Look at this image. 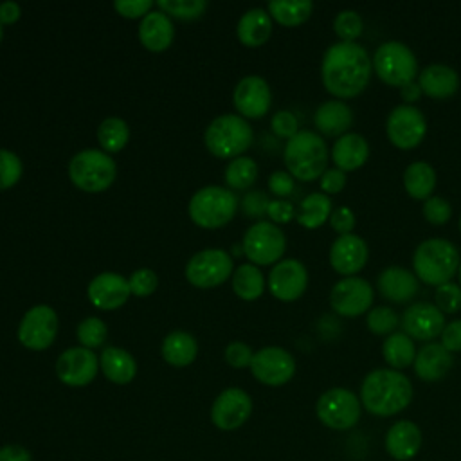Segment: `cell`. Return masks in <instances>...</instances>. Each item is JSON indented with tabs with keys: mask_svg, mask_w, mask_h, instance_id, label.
I'll list each match as a JSON object with an SVG mask.
<instances>
[{
	"mask_svg": "<svg viewBox=\"0 0 461 461\" xmlns=\"http://www.w3.org/2000/svg\"><path fill=\"white\" fill-rule=\"evenodd\" d=\"M267 216L270 218L272 223H288L292 218H295V209L288 200L276 198L270 200L267 207Z\"/></svg>",
	"mask_w": 461,
	"mask_h": 461,
	"instance_id": "cell-53",
	"label": "cell"
},
{
	"mask_svg": "<svg viewBox=\"0 0 461 461\" xmlns=\"http://www.w3.org/2000/svg\"><path fill=\"white\" fill-rule=\"evenodd\" d=\"M22 14V7L18 2L13 0H5L0 4V23H14Z\"/></svg>",
	"mask_w": 461,
	"mask_h": 461,
	"instance_id": "cell-58",
	"label": "cell"
},
{
	"mask_svg": "<svg viewBox=\"0 0 461 461\" xmlns=\"http://www.w3.org/2000/svg\"><path fill=\"white\" fill-rule=\"evenodd\" d=\"M371 74L373 58L357 41L331 43L322 54V85L339 99L358 95L367 86Z\"/></svg>",
	"mask_w": 461,
	"mask_h": 461,
	"instance_id": "cell-1",
	"label": "cell"
},
{
	"mask_svg": "<svg viewBox=\"0 0 461 461\" xmlns=\"http://www.w3.org/2000/svg\"><path fill=\"white\" fill-rule=\"evenodd\" d=\"M232 104L245 119L263 117L272 104V92L261 76L241 77L232 92Z\"/></svg>",
	"mask_w": 461,
	"mask_h": 461,
	"instance_id": "cell-19",
	"label": "cell"
},
{
	"mask_svg": "<svg viewBox=\"0 0 461 461\" xmlns=\"http://www.w3.org/2000/svg\"><path fill=\"white\" fill-rule=\"evenodd\" d=\"M326 140L312 130H299L286 140L283 149V160L288 173L303 182L319 178L328 166Z\"/></svg>",
	"mask_w": 461,
	"mask_h": 461,
	"instance_id": "cell-3",
	"label": "cell"
},
{
	"mask_svg": "<svg viewBox=\"0 0 461 461\" xmlns=\"http://www.w3.org/2000/svg\"><path fill=\"white\" fill-rule=\"evenodd\" d=\"M454 357L447 351L441 342H427L421 346L414 358V373L425 382L441 380L452 367Z\"/></svg>",
	"mask_w": 461,
	"mask_h": 461,
	"instance_id": "cell-26",
	"label": "cell"
},
{
	"mask_svg": "<svg viewBox=\"0 0 461 461\" xmlns=\"http://www.w3.org/2000/svg\"><path fill=\"white\" fill-rule=\"evenodd\" d=\"M267 11L277 23L295 27L310 18L313 4L310 0H270Z\"/></svg>",
	"mask_w": 461,
	"mask_h": 461,
	"instance_id": "cell-37",
	"label": "cell"
},
{
	"mask_svg": "<svg viewBox=\"0 0 461 461\" xmlns=\"http://www.w3.org/2000/svg\"><path fill=\"white\" fill-rule=\"evenodd\" d=\"M23 173V164L22 158L11 151L0 148V191H5L18 184Z\"/></svg>",
	"mask_w": 461,
	"mask_h": 461,
	"instance_id": "cell-43",
	"label": "cell"
},
{
	"mask_svg": "<svg viewBox=\"0 0 461 461\" xmlns=\"http://www.w3.org/2000/svg\"><path fill=\"white\" fill-rule=\"evenodd\" d=\"M117 175L115 160L110 153L95 148H86L72 155L68 162L70 182L86 193L106 191Z\"/></svg>",
	"mask_w": 461,
	"mask_h": 461,
	"instance_id": "cell-7",
	"label": "cell"
},
{
	"mask_svg": "<svg viewBox=\"0 0 461 461\" xmlns=\"http://www.w3.org/2000/svg\"><path fill=\"white\" fill-rule=\"evenodd\" d=\"M333 29L340 41H355L364 31V22L357 11L342 9L333 20Z\"/></svg>",
	"mask_w": 461,
	"mask_h": 461,
	"instance_id": "cell-42",
	"label": "cell"
},
{
	"mask_svg": "<svg viewBox=\"0 0 461 461\" xmlns=\"http://www.w3.org/2000/svg\"><path fill=\"white\" fill-rule=\"evenodd\" d=\"M434 304L443 313H456L461 310V286L457 283H443L434 292Z\"/></svg>",
	"mask_w": 461,
	"mask_h": 461,
	"instance_id": "cell-45",
	"label": "cell"
},
{
	"mask_svg": "<svg viewBox=\"0 0 461 461\" xmlns=\"http://www.w3.org/2000/svg\"><path fill=\"white\" fill-rule=\"evenodd\" d=\"M99 369V358L95 353L83 346H74L59 353L56 360V375L68 387L88 385Z\"/></svg>",
	"mask_w": 461,
	"mask_h": 461,
	"instance_id": "cell-16",
	"label": "cell"
},
{
	"mask_svg": "<svg viewBox=\"0 0 461 461\" xmlns=\"http://www.w3.org/2000/svg\"><path fill=\"white\" fill-rule=\"evenodd\" d=\"M421 447V430L411 420H400L389 427L385 434V450L398 461H407L418 454Z\"/></svg>",
	"mask_w": 461,
	"mask_h": 461,
	"instance_id": "cell-25",
	"label": "cell"
},
{
	"mask_svg": "<svg viewBox=\"0 0 461 461\" xmlns=\"http://www.w3.org/2000/svg\"><path fill=\"white\" fill-rule=\"evenodd\" d=\"M270 34L272 16L263 7L247 9L236 23V36L245 47H259L267 43Z\"/></svg>",
	"mask_w": 461,
	"mask_h": 461,
	"instance_id": "cell-29",
	"label": "cell"
},
{
	"mask_svg": "<svg viewBox=\"0 0 461 461\" xmlns=\"http://www.w3.org/2000/svg\"><path fill=\"white\" fill-rule=\"evenodd\" d=\"M238 209V198L232 189L209 184L193 193L187 203L189 218L203 229H218L232 220Z\"/></svg>",
	"mask_w": 461,
	"mask_h": 461,
	"instance_id": "cell-6",
	"label": "cell"
},
{
	"mask_svg": "<svg viewBox=\"0 0 461 461\" xmlns=\"http://www.w3.org/2000/svg\"><path fill=\"white\" fill-rule=\"evenodd\" d=\"M441 346L454 353V351H461V319L450 321L448 324H445L443 331H441Z\"/></svg>",
	"mask_w": 461,
	"mask_h": 461,
	"instance_id": "cell-55",
	"label": "cell"
},
{
	"mask_svg": "<svg viewBox=\"0 0 461 461\" xmlns=\"http://www.w3.org/2000/svg\"><path fill=\"white\" fill-rule=\"evenodd\" d=\"M270 203V198L263 191H249L241 198V211L249 218H261L267 214V207Z\"/></svg>",
	"mask_w": 461,
	"mask_h": 461,
	"instance_id": "cell-50",
	"label": "cell"
},
{
	"mask_svg": "<svg viewBox=\"0 0 461 461\" xmlns=\"http://www.w3.org/2000/svg\"><path fill=\"white\" fill-rule=\"evenodd\" d=\"M445 324V313L434 303L427 301L409 304L402 315L403 333L418 340L436 339L441 335Z\"/></svg>",
	"mask_w": 461,
	"mask_h": 461,
	"instance_id": "cell-20",
	"label": "cell"
},
{
	"mask_svg": "<svg viewBox=\"0 0 461 461\" xmlns=\"http://www.w3.org/2000/svg\"><path fill=\"white\" fill-rule=\"evenodd\" d=\"M457 276H459V286H461V265H459V268H457Z\"/></svg>",
	"mask_w": 461,
	"mask_h": 461,
	"instance_id": "cell-60",
	"label": "cell"
},
{
	"mask_svg": "<svg viewBox=\"0 0 461 461\" xmlns=\"http://www.w3.org/2000/svg\"><path fill=\"white\" fill-rule=\"evenodd\" d=\"M418 85L429 97L447 99L457 92L459 74L445 63H432L418 74Z\"/></svg>",
	"mask_w": 461,
	"mask_h": 461,
	"instance_id": "cell-27",
	"label": "cell"
},
{
	"mask_svg": "<svg viewBox=\"0 0 461 461\" xmlns=\"http://www.w3.org/2000/svg\"><path fill=\"white\" fill-rule=\"evenodd\" d=\"M234 272L232 256L223 249H203L185 263V279L196 288H214Z\"/></svg>",
	"mask_w": 461,
	"mask_h": 461,
	"instance_id": "cell-10",
	"label": "cell"
},
{
	"mask_svg": "<svg viewBox=\"0 0 461 461\" xmlns=\"http://www.w3.org/2000/svg\"><path fill=\"white\" fill-rule=\"evenodd\" d=\"M86 295L97 310H115L128 301L131 292L128 279L121 274L101 272L88 283Z\"/></svg>",
	"mask_w": 461,
	"mask_h": 461,
	"instance_id": "cell-21",
	"label": "cell"
},
{
	"mask_svg": "<svg viewBox=\"0 0 461 461\" xmlns=\"http://www.w3.org/2000/svg\"><path fill=\"white\" fill-rule=\"evenodd\" d=\"M313 122L321 133L328 137H340L348 133L346 130L353 124V110L346 101L330 99L317 106Z\"/></svg>",
	"mask_w": 461,
	"mask_h": 461,
	"instance_id": "cell-28",
	"label": "cell"
},
{
	"mask_svg": "<svg viewBox=\"0 0 461 461\" xmlns=\"http://www.w3.org/2000/svg\"><path fill=\"white\" fill-rule=\"evenodd\" d=\"M2 38H4V29H2V23H0V41H2Z\"/></svg>",
	"mask_w": 461,
	"mask_h": 461,
	"instance_id": "cell-61",
	"label": "cell"
},
{
	"mask_svg": "<svg viewBox=\"0 0 461 461\" xmlns=\"http://www.w3.org/2000/svg\"><path fill=\"white\" fill-rule=\"evenodd\" d=\"M267 283L276 299L290 303L304 294L308 286V270L299 259H281L268 272Z\"/></svg>",
	"mask_w": 461,
	"mask_h": 461,
	"instance_id": "cell-18",
	"label": "cell"
},
{
	"mask_svg": "<svg viewBox=\"0 0 461 461\" xmlns=\"http://www.w3.org/2000/svg\"><path fill=\"white\" fill-rule=\"evenodd\" d=\"M459 229H461V218H459Z\"/></svg>",
	"mask_w": 461,
	"mask_h": 461,
	"instance_id": "cell-62",
	"label": "cell"
},
{
	"mask_svg": "<svg viewBox=\"0 0 461 461\" xmlns=\"http://www.w3.org/2000/svg\"><path fill=\"white\" fill-rule=\"evenodd\" d=\"M331 211V200L326 193H310L301 200L295 220L306 229H317L330 220Z\"/></svg>",
	"mask_w": 461,
	"mask_h": 461,
	"instance_id": "cell-36",
	"label": "cell"
},
{
	"mask_svg": "<svg viewBox=\"0 0 461 461\" xmlns=\"http://www.w3.org/2000/svg\"><path fill=\"white\" fill-rule=\"evenodd\" d=\"M243 254L254 265H276L286 249L285 232L272 221L258 220L243 234Z\"/></svg>",
	"mask_w": 461,
	"mask_h": 461,
	"instance_id": "cell-9",
	"label": "cell"
},
{
	"mask_svg": "<svg viewBox=\"0 0 461 461\" xmlns=\"http://www.w3.org/2000/svg\"><path fill=\"white\" fill-rule=\"evenodd\" d=\"M106 335H108V328L104 321H101L99 317H85L76 328V337L79 344L92 351L104 344Z\"/></svg>",
	"mask_w": 461,
	"mask_h": 461,
	"instance_id": "cell-40",
	"label": "cell"
},
{
	"mask_svg": "<svg viewBox=\"0 0 461 461\" xmlns=\"http://www.w3.org/2000/svg\"><path fill=\"white\" fill-rule=\"evenodd\" d=\"M416 353L418 351H416L414 340L403 331H394V333L387 335L384 340V346H382L384 360L396 371L414 364Z\"/></svg>",
	"mask_w": 461,
	"mask_h": 461,
	"instance_id": "cell-35",
	"label": "cell"
},
{
	"mask_svg": "<svg viewBox=\"0 0 461 461\" xmlns=\"http://www.w3.org/2000/svg\"><path fill=\"white\" fill-rule=\"evenodd\" d=\"M367 157H369V144L360 133H355V131H348L340 135L331 148V158L335 166L342 171L358 169L362 164H366Z\"/></svg>",
	"mask_w": 461,
	"mask_h": 461,
	"instance_id": "cell-30",
	"label": "cell"
},
{
	"mask_svg": "<svg viewBox=\"0 0 461 461\" xmlns=\"http://www.w3.org/2000/svg\"><path fill=\"white\" fill-rule=\"evenodd\" d=\"M139 41L151 52L166 50L175 38V25L171 16H167L164 11H149L144 18H140L139 29H137Z\"/></svg>",
	"mask_w": 461,
	"mask_h": 461,
	"instance_id": "cell-23",
	"label": "cell"
},
{
	"mask_svg": "<svg viewBox=\"0 0 461 461\" xmlns=\"http://www.w3.org/2000/svg\"><path fill=\"white\" fill-rule=\"evenodd\" d=\"M461 265L459 250L445 238H429L421 241L412 254L414 276L427 285L439 286L448 283Z\"/></svg>",
	"mask_w": 461,
	"mask_h": 461,
	"instance_id": "cell-4",
	"label": "cell"
},
{
	"mask_svg": "<svg viewBox=\"0 0 461 461\" xmlns=\"http://www.w3.org/2000/svg\"><path fill=\"white\" fill-rule=\"evenodd\" d=\"M223 178L230 189H238V191L249 189L258 178V164L254 158L245 155L230 158L229 164L225 166Z\"/></svg>",
	"mask_w": 461,
	"mask_h": 461,
	"instance_id": "cell-39",
	"label": "cell"
},
{
	"mask_svg": "<svg viewBox=\"0 0 461 461\" xmlns=\"http://www.w3.org/2000/svg\"><path fill=\"white\" fill-rule=\"evenodd\" d=\"M0 461H32V457L22 445H5L0 448Z\"/></svg>",
	"mask_w": 461,
	"mask_h": 461,
	"instance_id": "cell-57",
	"label": "cell"
},
{
	"mask_svg": "<svg viewBox=\"0 0 461 461\" xmlns=\"http://www.w3.org/2000/svg\"><path fill=\"white\" fill-rule=\"evenodd\" d=\"M373 68L384 83L402 88L418 76V59L405 43L389 40L376 47Z\"/></svg>",
	"mask_w": 461,
	"mask_h": 461,
	"instance_id": "cell-8",
	"label": "cell"
},
{
	"mask_svg": "<svg viewBox=\"0 0 461 461\" xmlns=\"http://www.w3.org/2000/svg\"><path fill=\"white\" fill-rule=\"evenodd\" d=\"M346 171L339 167H330L321 175V187L326 194H335L344 189L346 185Z\"/></svg>",
	"mask_w": 461,
	"mask_h": 461,
	"instance_id": "cell-54",
	"label": "cell"
},
{
	"mask_svg": "<svg viewBox=\"0 0 461 461\" xmlns=\"http://www.w3.org/2000/svg\"><path fill=\"white\" fill-rule=\"evenodd\" d=\"M268 189L277 196H288L294 191V176L288 171H272L268 176Z\"/></svg>",
	"mask_w": 461,
	"mask_h": 461,
	"instance_id": "cell-56",
	"label": "cell"
},
{
	"mask_svg": "<svg viewBox=\"0 0 461 461\" xmlns=\"http://www.w3.org/2000/svg\"><path fill=\"white\" fill-rule=\"evenodd\" d=\"M373 286L358 276L339 279L330 292L331 308L342 317H357L371 308Z\"/></svg>",
	"mask_w": 461,
	"mask_h": 461,
	"instance_id": "cell-15",
	"label": "cell"
},
{
	"mask_svg": "<svg viewBox=\"0 0 461 461\" xmlns=\"http://www.w3.org/2000/svg\"><path fill=\"white\" fill-rule=\"evenodd\" d=\"M252 414V398L241 387L223 389L211 407V421L220 430L240 429Z\"/></svg>",
	"mask_w": 461,
	"mask_h": 461,
	"instance_id": "cell-17",
	"label": "cell"
},
{
	"mask_svg": "<svg viewBox=\"0 0 461 461\" xmlns=\"http://www.w3.org/2000/svg\"><path fill=\"white\" fill-rule=\"evenodd\" d=\"M366 322H367L369 331H373L376 335H391V333H394V328L398 326L400 317L389 306H375L373 310H369Z\"/></svg>",
	"mask_w": 461,
	"mask_h": 461,
	"instance_id": "cell-44",
	"label": "cell"
},
{
	"mask_svg": "<svg viewBox=\"0 0 461 461\" xmlns=\"http://www.w3.org/2000/svg\"><path fill=\"white\" fill-rule=\"evenodd\" d=\"M412 400L411 380L389 367L373 369L360 385V402L375 416H393L403 411Z\"/></svg>",
	"mask_w": 461,
	"mask_h": 461,
	"instance_id": "cell-2",
	"label": "cell"
},
{
	"mask_svg": "<svg viewBox=\"0 0 461 461\" xmlns=\"http://www.w3.org/2000/svg\"><path fill=\"white\" fill-rule=\"evenodd\" d=\"M376 286L391 303H409L418 294V277L403 267H387L380 272Z\"/></svg>",
	"mask_w": 461,
	"mask_h": 461,
	"instance_id": "cell-24",
	"label": "cell"
},
{
	"mask_svg": "<svg viewBox=\"0 0 461 461\" xmlns=\"http://www.w3.org/2000/svg\"><path fill=\"white\" fill-rule=\"evenodd\" d=\"M162 358L175 367H185L194 362L198 353L196 339L185 330H173L162 339Z\"/></svg>",
	"mask_w": 461,
	"mask_h": 461,
	"instance_id": "cell-32",
	"label": "cell"
},
{
	"mask_svg": "<svg viewBox=\"0 0 461 461\" xmlns=\"http://www.w3.org/2000/svg\"><path fill=\"white\" fill-rule=\"evenodd\" d=\"M254 378L265 385H283L295 375V360L292 353L279 346H265L258 349L250 362Z\"/></svg>",
	"mask_w": 461,
	"mask_h": 461,
	"instance_id": "cell-14",
	"label": "cell"
},
{
	"mask_svg": "<svg viewBox=\"0 0 461 461\" xmlns=\"http://www.w3.org/2000/svg\"><path fill=\"white\" fill-rule=\"evenodd\" d=\"M315 412L326 427L346 430L357 425L360 420V400L349 389L333 387L319 396Z\"/></svg>",
	"mask_w": 461,
	"mask_h": 461,
	"instance_id": "cell-11",
	"label": "cell"
},
{
	"mask_svg": "<svg viewBox=\"0 0 461 461\" xmlns=\"http://www.w3.org/2000/svg\"><path fill=\"white\" fill-rule=\"evenodd\" d=\"M97 140L101 144V149L106 153L121 151L128 140H130V126L121 117H106L97 126Z\"/></svg>",
	"mask_w": 461,
	"mask_h": 461,
	"instance_id": "cell-38",
	"label": "cell"
},
{
	"mask_svg": "<svg viewBox=\"0 0 461 461\" xmlns=\"http://www.w3.org/2000/svg\"><path fill=\"white\" fill-rule=\"evenodd\" d=\"M99 367L110 382L119 385L130 384L137 375V362L133 355L115 346H108L101 351Z\"/></svg>",
	"mask_w": 461,
	"mask_h": 461,
	"instance_id": "cell-31",
	"label": "cell"
},
{
	"mask_svg": "<svg viewBox=\"0 0 461 461\" xmlns=\"http://www.w3.org/2000/svg\"><path fill=\"white\" fill-rule=\"evenodd\" d=\"M330 225L333 230L342 234H351L355 229V212L349 207H337L330 214Z\"/></svg>",
	"mask_w": 461,
	"mask_h": 461,
	"instance_id": "cell-52",
	"label": "cell"
},
{
	"mask_svg": "<svg viewBox=\"0 0 461 461\" xmlns=\"http://www.w3.org/2000/svg\"><path fill=\"white\" fill-rule=\"evenodd\" d=\"M270 128L277 137L292 139L299 131V122L290 110H277L270 119Z\"/></svg>",
	"mask_w": 461,
	"mask_h": 461,
	"instance_id": "cell-48",
	"label": "cell"
},
{
	"mask_svg": "<svg viewBox=\"0 0 461 461\" xmlns=\"http://www.w3.org/2000/svg\"><path fill=\"white\" fill-rule=\"evenodd\" d=\"M223 357H225V362L232 367H249L250 362H252L254 353H252V349L247 342L232 340L225 346Z\"/></svg>",
	"mask_w": 461,
	"mask_h": 461,
	"instance_id": "cell-49",
	"label": "cell"
},
{
	"mask_svg": "<svg viewBox=\"0 0 461 461\" xmlns=\"http://www.w3.org/2000/svg\"><path fill=\"white\" fill-rule=\"evenodd\" d=\"M423 216L432 225H443L452 216V205L443 196H429L423 202Z\"/></svg>",
	"mask_w": 461,
	"mask_h": 461,
	"instance_id": "cell-47",
	"label": "cell"
},
{
	"mask_svg": "<svg viewBox=\"0 0 461 461\" xmlns=\"http://www.w3.org/2000/svg\"><path fill=\"white\" fill-rule=\"evenodd\" d=\"M157 5L167 16H175L180 20H194L203 14L207 2L205 0H158Z\"/></svg>",
	"mask_w": 461,
	"mask_h": 461,
	"instance_id": "cell-41",
	"label": "cell"
},
{
	"mask_svg": "<svg viewBox=\"0 0 461 461\" xmlns=\"http://www.w3.org/2000/svg\"><path fill=\"white\" fill-rule=\"evenodd\" d=\"M436 185V171L429 162L414 160L403 171V187L416 200L432 196Z\"/></svg>",
	"mask_w": 461,
	"mask_h": 461,
	"instance_id": "cell-33",
	"label": "cell"
},
{
	"mask_svg": "<svg viewBox=\"0 0 461 461\" xmlns=\"http://www.w3.org/2000/svg\"><path fill=\"white\" fill-rule=\"evenodd\" d=\"M151 0H115L113 9L124 18H144L151 11Z\"/></svg>",
	"mask_w": 461,
	"mask_h": 461,
	"instance_id": "cell-51",
	"label": "cell"
},
{
	"mask_svg": "<svg viewBox=\"0 0 461 461\" xmlns=\"http://www.w3.org/2000/svg\"><path fill=\"white\" fill-rule=\"evenodd\" d=\"M367 243L364 241V238L353 232L339 236L330 249V263L344 277L360 272L367 263Z\"/></svg>",
	"mask_w": 461,
	"mask_h": 461,
	"instance_id": "cell-22",
	"label": "cell"
},
{
	"mask_svg": "<svg viewBox=\"0 0 461 461\" xmlns=\"http://www.w3.org/2000/svg\"><path fill=\"white\" fill-rule=\"evenodd\" d=\"M420 94H421V88H420V85L414 83V81H412V83H407L405 86L400 88V95H402L403 101H407V104L418 101Z\"/></svg>",
	"mask_w": 461,
	"mask_h": 461,
	"instance_id": "cell-59",
	"label": "cell"
},
{
	"mask_svg": "<svg viewBox=\"0 0 461 461\" xmlns=\"http://www.w3.org/2000/svg\"><path fill=\"white\" fill-rule=\"evenodd\" d=\"M58 333V313L49 304L29 308L20 319L16 337L22 346L32 351L47 349Z\"/></svg>",
	"mask_w": 461,
	"mask_h": 461,
	"instance_id": "cell-12",
	"label": "cell"
},
{
	"mask_svg": "<svg viewBox=\"0 0 461 461\" xmlns=\"http://www.w3.org/2000/svg\"><path fill=\"white\" fill-rule=\"evenodd\" d=\"M232 292L243 301H254L265 292V276L254 263H241L232 272Z\"/></svg>",
	"mask_w": 461,
	"mask_h": 461,
	"instance_id": "cell-34",
	"label": "cell"
},
{
	"mask_svg": "<svg viewBox=\"0 0 461 461\" xmlns=\"http://www.w3.org/2000/svg\"><path fill=\"white\" fill-rule=\"evenodd\" d=\"M128 285H130V292L133 295L146 297V295H151L157 290L158 277L151 268H137L128 277Z\"/></svg>",
	"mask_w": 461,
	"mask_h": 461,
	"instance_id": "cell-46",
	"label": "cell"
},
{
	"mask_svg": "<svg viewBox=\"0 0 461 461\" xmlns=\"http://www.w3.org/2000/svg\"><path fill=\"white\" fill-rule=\"evenodd\" d=\"M385 131L389 140L400 149L416 148L427 131V121L420 108L402 103L391 110L385 121Z\"/></svg>",
	"mask_w": 461,
	"mask_h": 461,
	"instance_id": "cell-13",
	"label": "cell"
},
{
	"mask_svg": "<svg viewBox=\"0 0 461 461\" xmlns=\"http://www.w3.org/2000/svg\"><path fill=\"white\" fill-rule=\"evenodd\" d=\"M254 133L249 121L238 113L214 117L205 131L203 144L218 158H236L252 144Z\"/></svg>",
	"mask_w": 461,
	"mask_h": 461,
	"instance_id": "cell-5",
	"label": "cell"
}]
</instances>
